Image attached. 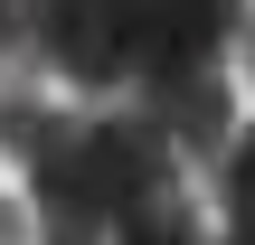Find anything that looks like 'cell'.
<instances>
[{
  "label": "cell",
  "instance_id": "2",
  "mask_svg": "<svg viewBox=\"0 0 255 245\" xmlns=\"http://www.w3.org/2000/svg\"><path fill=\"white\" fill-rule=\"evenodd\" d=\"M246 0H123V104L161 123L180 161H208L237 132V57Z\"/></svg>",
  "mask_w": 255,
  "mask_h": 245
},
{
  "label": "cell",
  "instance_id": "7",
  "mask_svg": "<svg viewBox=\"0 0 255 245\" xmlns=\"http://www.w3.org/2000/svg\"><path fill=\"white\" fill-rule=\"evenodd\" d=\"M246 76H255V9H246Z\"/></svg>",
  "mask_w": 255,
  "mask_h": 245
},
{
  "label": "cell",
  "instance_id": "3",
  "mask_svg": "<svg viewBox=\"0 0 255 245\" xmlns=\"http://www.w3.org/2000/svg\"><path fill=\"white\" fill-rule=\"evenodd\" d=\"M218 208L227 217H255V123L218 142Z\"/></svg>",
  "mask_w": 255,
  "mask_h": 245
},
{
  "label": "cell",
  "instance_id": "1",
  "mask_svg": "<svg viewBox=\"0 0 255 245\" xmlns=\"http://www.w3.org/2000/svg\"><path fill=\"white\" fill-rule=\"evenodd\" d=\"M19 170H28V236L38 245H151V236L199 227L189 179H180L189 161L123 94L47 104L38 132L19 142Z\"/></svg>",
  "mask_w": 255,
  "mask_h": 245
},
{
  "label": "cell",
  "instance_id": "6",
  "mask_svg": "<svg viewBox=\"0 0 255 245\" xmlns=\"http://www.w3.org/2000/svg\"><path fill=\"white\" fill-rule=\"evenodd\" d=\"M151 245H208V236H199V227H180V236H151Z\"/></svg>",
  "mask_w": 255,
  "mask_h": 245
},
{
  "label": "cell",
  "instance_id": "4",
  "mask_svg": "<svg viewBox=\"0 0 255 245\" xmlns=\"http://www.w3.org/2000/svg\"><path fill=\"white\" fill-rule=\"evenodd\" d=\"M28 236V208H9V198H0V245H19Z\"/></svg>",
  "mask_w": 255,
  "mask_h": 245
},
{
  "label": "cell",
  "instance_id": "5",
  "mask_svg": "<svg viewBox=\"0 0 255 245\" xmlns=\"http://www.w3.org/2000/svg\"><path fill=\"white\" fill-rule=\"evenodd\" d=\"M218 245H255V217H227V236Z\"/></svg>",
  "mask_w": 255,
  "mask_h": 245
}]
</instances>
